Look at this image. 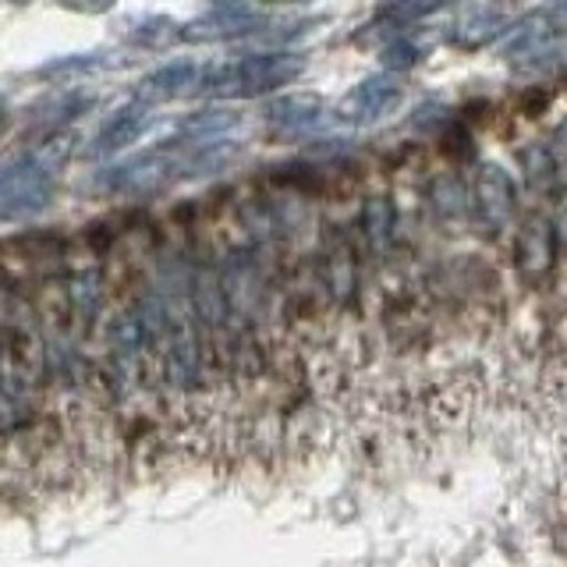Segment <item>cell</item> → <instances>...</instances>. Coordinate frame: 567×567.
Returning a JSON list of instances; mask_svg holds the SVG:
<instances>
[{
    "mask_svg": "<svg viewBox=\"0 0 567 567\" xmlns=\"http://www.w3.org/2000/svg\"><path fill=\"white\" fill-rule=\"evenodd\" d=\"M398 100H401L398 75H386V71H383V75H369L344 96L341 117L351 121V124H372V121H380Z\"/></svg>",
    "mask_w": 567,
    "mask_h": 567,
    "instance_id": "5b68a950",
    "label": "cell"
},
{
    "mask_svg": "<svg viewBox=\"0 0 567 567\" xmlns=\"http://www.w3.org/2000/svg\"><path fill=\"white\" fill-rule=\"evenodd\" d=\"M560 235L567 238V203L560 206Z\"/></svg>",
    "mask_w": 567,
    "mask_h": 567,
    "instance_id": "ffe728a7",
    "label": "cell"
},
{
    "mask_svg": "<svg viewBox=\"0 0 567 567\" xmlns=\"http://www.w3.org/2000/svg\"><path fill=\"white\" fill-rule=\"evenodd\" d=\"M514 252H518V270L528 280L546 277L549 266H554V256H557V227L546 217H528L518 230Z\"/></svg>",
    "mask_w": 567,
    "mask_h": 567,
    "instance_id": "52a82bcc",
    "label": "cell"
},
{
    "mask_svg": "<svg viewBox=\"0 0 567 567\" xmlns=\"http://www.w3.org/2000/svg\"><path fill=\"white\" fill-rule=\"evenodd\" d=\"M475 206H478V220L486 224V230H501L514 217V206H518V192H514L511 174L501 164H486L483 171H478Z\"/></svg>",
    "mask_w": 567,
    "mask_h": 567,
    "instance_id": "277c9868",
    "label": "cell"
},
{
    "mask_svg": "<svg viewBox=\"0 0 567 567\" xmlns=\"http://www.w3.org/2000/svg\"><path fill=\"white\" fill-rule=\"evenodd\" d=\"M504 29H511V14L504 8L472 4V8H465L457 14L451 35L461 47H483V43H493Z\"/></svg>",
    "mask_w": 567,
    "mask_h": 567,
    "instance_id": "30bf717a",
    "label": "cell"
},
{
    "mask_svg": "<svg viewBox=\"0 0 567 567\" xmlns=\"http://www.w3.org/2000/svg\"><path fill=\"white\" fill-rule=\"evenodd\" d=\"M319 284H323L327 298L337 309H348L354 295H359V259H354L351 245L344 238L327 245L323 262H319Z\"/></svg>",
    "mask_w": 567,
    "mask_h": 567,
    "instance_id": "8992f818",
    "label": "cell"
},
{
    "mask_svg": "<svg viewBox=\"0 0 567 567\" xmlns=\"http://www.w3.org/2000/svg\"><path fill=\"white\" fill-rule=\"evenodd\" d=\"M230 128H238V114L235 111H199L192 121H185V132L195 138H220Z\"/></svg>",
    "mask_w": 567,
    "mask_h": 567,
    "instance_id": "e0dca14e",
    "label": "cell"
},
{
    "mask_svg": "<svg viewBox=\"0 0 567 567\" xmlns=\"http://www.w3.org/2000/svg\"><path fill=\"white\" fill-rule=\"evenodd\" d=\"M156 159H150V156H138V159H132V164H121V167H114V174H111V188H117V192H142V188H150L153 182H156Z\"/></svg>",
    "mask_w": 567,
    "mask_h": 567,
    "instance_id": "9a60e30c",
    "label": "cell"
},
{
    "mask_svg": "<svg viewBox=\"0 0 567 567\" xmlns=\"http://www.w3.org/2000/svg\"><path fill=\"white\" fill-rule=\"evenodd\" d=\"M359 227H362V238L369 245V252L386 256L390 245H394V235H398L394 199H390V195H369V199L362 203V213H359Z\"/></svg>",
    "mask_w": 567,
    "mask_h": 567,
    "instance_id": "8fae6325",
    "label": "cell"
},
{
    "mask_svg": "<svg viewBox=\"0 0 567 567\" xmlns=\"http://www.w3.org/2000/svg\"><path fill=\"white\" fill-rule=\"evenodd\" d=\"M522 164H525V177H528V185L536 188V192H549L554 188V177H557V164H554V153H549L546 146H528L522 153Z\"/></svg>",
    "mask_w": 567,
    "mask_h": 567,
    "instance_id": "2e32d148",
    "label": "cell"
},
{
    "mask_svg": "<svg viewBox=\"0 0 567 567\" xmlns=\"http://www.w3.org/2000/svg\"><path fill=\"white\" fill-rule=\"evenodd\" d=\"M301 58L291 50H262L245 53L238 64H230V93L238 96H266L291 85L301 75Z\"/></svg>",
    "mask_w": 567,
    "mask_h": 567,
    "instance_id": "7a4b0ae2",
    "label": "cell"
},
{
    "mask_svg": "<svg viewBox=\"0 0 567 567\" xmlns=\"http://www.w3.org/2000/svg\"><path fill=\"white\" fill-rule=\"evenodd\" d=\"M557 138H560V142H564V146H567V121L560 124V132H557Z\"/></svg>",
    "mask_w": 567,
    "mask_h": 567,
    "instance_id": "7402d4cb",
    "label": "cell"
},
{
    "mask_svg": "<svg viewBox=\"0 0 567 567\" xmlns=\"http://www.w3.org/2000/svg\"><path fill=\"white\" fill-rule=\"evenodd\" d=\"M64 301H68V319L79 333L96 330V323L103 319V306H106V274L103 266L89 262L71 270L64 280Z\"/></svg>",
    "mask_w": 567,
    "mask_h": 567,
    "instance_id": "3957f363",
    "label": "cell"
},
{
    "mask_svg": "<svg viewBox=\"0 0 567 567\" xmlns=\"http://www.w3.org/2000/svg\"><path fill=\"white\" fill-rule=\"evenodd\" d=\"M419 58H422V50L412 40H394V43L383 50V64L394 68V71H404V68L419 64Z\"/></svg>",
    "mask_w": 567,
    "mask_h": 567,
    "instance_id": "ac0fdd59",
    "label": "cell"
},
{
    "mask_svg": "<svg viewBox=\"0 0 567 567\" xmlns=\"http://www.w3.org/2000/svg\"><path fill=\"white\" fill-rule=\"evenodd\" d=\"M195 82H199V64L195 61H167L138 82V96L150 100V103L174 100V96H185Z\"/></svg>",
    "mask_w": 567,
    "mask_h": 567,
    "instance_id": "7c38bea8",
    "label": "cell"
},
{
    "mask_svg": "<svg viewBox=\"0 0 567 567\" xmlns=\"http://www.w3.org/2000/svg\"><path fill=\"white\" fill-rule=\"evenodd\" d=\"M53 177L40 156H25L8 174H0V220H29L50 206Z\"/></svg>",
    "mask_w": 567,
    "mask_h": 567,
    "instance_id": "6da1fadb",
    "label": "cell"
},
{
    "mask_svg": "<svg viewBox=\"0 0 567 567\" xmlns=\"http://www.w3.org/2000/svg\"><path fill=\"white\" fill-rule=\"evenodd\" d=\"M440 11L436 4H408V8H383V18H394V22H408V18H425V14H433Z\"/></svg>",
    "mask_w": 567,
    "mask_h": 567,
    "instance_id": "d6986e66",
    "label": "cell"
},
{
    "mask_svg": "<svg viewBox=\"0 0 567 567\" xmlns=\"http://www.w3.org/2000/svg\"><path fill=\"white\" fill-rule=\"evenodd\" d=\"M150 128V114L142 103H128V106H117V111L100 124L96 132V153L111 156V153H121L128 150L132 142H138Z\"/></svg>",
    "mask_w": 567,
    "mask_h": 567,
    "instance_id": "9c48e42d",
    "label": "cell"
},
{
    "mask_svg": "<svg viewBox=\"0 0 567 567\" xmlns=\"http://www.w3.org/2000/svg\"><path fill=\"white\" fill-rule=\"evenodd\" d=\"M430 206L440 220H461L468 213V188L457 174H440L430 182Z\"/></svg>",
    "mask_w": 567,
    "mask_h": 567,
    "instance_id": "5bb4252c",
    "label": "cell"
},
{
    "mask_svg": "<svg viewBox=\"0 0 567 567\" xmlns=\"http://www.w3.org/2000/svg\"><path fill=\"white\" fill-rule=\"evenodd\" d=\"M557 25H554V18H549L546 11H532L528 18H522L518 25L511 29L507 35V61H532V58H543V53L554 50L557 43Z\"/></svg>",
    "mask_w": 567,
    "mask_h": 567,
    "instance_id": "ba28073f",
    "label": "cell"
},
{
    "mask_svg": "<svg viewBox=\"0 0 567 567\" xmlns=\"http://www.w3.org/2000/svg\"><path fill=\"white\" fill-rule=\"evenodd\" d=\"M4 117H8V103H4V96H0V124H4Z\"/></svg>",
    "mask_w": 567,
    "mask_h": 567,
    "instance_id": "44dd1931",
    "label": "cell"
},
{
    "mask_svg": "<svg viewBox=\"0 0 567 567\" xmlns=\"http://www.w3.org/2000/svg\"><path fill=\"white\" fill-rule=\"evenodd\" d=\"M266 121L274 124L280 132H309L316 128L319 121H323V103L316 96H280L270 103V111H266Z\"/></svg>",
    "mask_w": 567,
    "mask_h": 567,
    "instance_id": "4fadbf2b",
    "label": "cell"
}]
</instances>
